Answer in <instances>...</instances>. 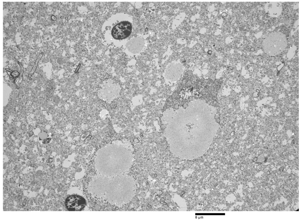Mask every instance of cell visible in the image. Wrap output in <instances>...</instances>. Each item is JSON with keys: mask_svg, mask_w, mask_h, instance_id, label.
I'll return each instance as SVG.
<instances>
[{"mask_svg": "<svg viewBox=\"0 0 302 221\" xmlns=\"http://www.w3.org/2000/svg\"><path fill=\"white\" fill-rule=\"evenodd\" d=\"M43 52H42L38 56L37 58V60L35 61V64L33 65V66L32 67L31 70V71L29 73V76L30 77H31V76L35 72L38 63L40 60H41L42 56L43 55Z\"/></svg>", "mask_w": 302, "mask_h": 221, "instance_id": "8fae6325", "label": "cell"}, {"mask_svg": "<svg viewBox=\"0 0 302 221\" xmlns=\"http://www.w3.org/2000/svg\"><path fill=\"white\" fill-rule=\"evenodd\" d=\"M121 87L119 84L112 80L105 81L99 90V97L108 103H110L119 95Z\"/></svg>", "mask_w": 302, "mask_h": 221, "instance_id": "8992f818", "label": "cell"}, {"mask_svg": "<svg viewBox=\"0 0 302 221\" xmlns=\"http://www.w3.org/2000/svg\"><path fill=\"white\" fill-rule=\"evenodd\" d=\"M133 148L125 140H117L106 144L97 151L95 166L101 175L114 177L128 171L133 161Z\"/></svg>", "mask_w": 302, "mask_h": 221, "instance_id": "3957f363", "label": "cell"}, {"mask_svg": "<svg viewBox=\"0 0 302 221\" xmlns=\"http://www.w3.org/2000/svg\"><path fill=\"white\" fill-rule=\"evenodd\" d=\"M104 30L105 35L107 34L108 39L111 41L125 39L131 34L132 29L131 23L126 20L119 21L118 19L112 18L107 21Z\"/></svg>", "mask_w": 302, "mask_h": 221, "instance_id": "277c9868", "label": "cell"}, {"mask_svg": "<svg viewBox=\"0 0 302 221\" xmlns=\"http://www.w3.org/2000/svg\"><path fill=\"white\" fill-rule=\"evenodd\" d=\"M38 136L39 140H42L47 138L49 135L47 132L44 131L40 133Z\"/></svg>", "mask_w": 302, "mask_h": 221, "instance_id": "7c38bea8", "label": "cell"}, {"mask_svg": "<svg viewBox=\"0 0 302 221\" xmlns=\"http://www.w3.org/2000/svg\"><path fill=\"white\" fill-rule=\"evenodd\" d=\"M19 75V72L16 70L12 71V72L11 73V74H9V75L10 79H11V78H12V79L13 78V77L15 78L17 77Z\"/></svg>", "mask_w": 302, "mask_h": 221, "instance_id": "4fadbf2b", "label": "cell"}, {"mask_svg": "<svg viewBox=\"0 0 302 221\" xmlns=\"http://www.w3.org/2000/svg\"><path fill=\"white\" fill-rule=\"evenodd\" d=\"M144 45L143 39L141 37H136L128 42L126 47L128 51L132 53L136 54L141 51Z\"/></svg>", "mask_w": 302, "mask_h": 221, "instance_id": "9c48e42d", "label": "cell"}, {"mask_svg": "<svg viewBox=\"0 0 302 221\" xmlns=\"http://www.w3.org/2000/svg\"><path fill=\"white\" fill-rule=\"evenodd\" d=\"M136 189L133 177L123 174L114 177L98 176L88 185L89 191L94 197H104L111 204L119 207L130 202Z\"/></svg>", "mask_w": 302, "mask_h": 221, "instance_id": "7a4b0ae2", "label": "cell"}, {"mask_svg": "<svg viewBox=\"0 0 302 221\" xmlns=\"http://www.w3.org/2000/svg\"><path fill=\"white\" fill-rule=\"evenodd\" d=\"M211 107L189 105L163 113L161 121L171 152L182 159H192L207 151L219 128Z\"/></svg>", "mask_w": 302, "mask_h": 221, "instance_id": "6da1fadb", "label": "cell"}, {"mask_svg": "<svg viewBox=\"0 0 302 221\" xmlns=\"http://www.w3.org/2000/svg\"><path fill=\"white\" fill-rule=\"evenodd\" d=\"M65 205L69 211H81L85 207L86 202L82 197L76 194L68 196L66 199Z\"/></svg>", "mask_w": 302, "mask_h": 221, "instance_id": "ba28073f", "label": "cell"}, {"mask_svg": "<svg viewBox=\"0 0 302 221\" xmlns=\"http://www.w3.org/2000/svg\"><path fill=\"white\" fill-rule=\"evenodd\" d=\"M21 67V73L19 76L15 79L14 81L15 83L17 85L18 88H19L20 84L22 83L23 80V75L24 73V68L22 64L19 63Z\"/></svg>", "mask_w": 302, "mask_h": 221, "instance_id": "30bf717a", "label": "cell"}, {"mask_svg": "<svg viewBox=\"0 0 302 221\" xmlns=\"http://www.w3.org/2000/svg\"><path fill=\"white\" fill-rule=\"evenodd\" d=\"M33 134V132L32 131H31L29 133V136L30 137V136H32V135Z\"/></svg>", "mask_w": 302, "mask_h": 221, "instance_id": "9a60e30c", "label": "cell"}, {"mask_svg": "<svg viewBox=\"0 0 302 221\" xmlns=\"http://www.w3.org/2000/svg\"><path fill=\"white\" fill-rule=\"evenodd\" d=\"M25 124H24V125H22V126H21V129H22V130H24V129H25Z\"/></svg>", "mask_w": 302, "mask_h": 221, "instance_id": "2e32d148", "label": "cell"}, {"mask_svg": "<svg viewBox=\"0 0 302 221\" xmlns=\"http://www.w3.org/2000/svg\"><path fill=\"white\" fill-rule=\"evenodd\" d=\"M51 140V138H47L42 140V143L44 144H48L50 142Z\"/></svg>", "mask_w": 302, "mask_h": 221, "instance_id": "5bb4252c", "label": "cell"}, {"mask_svg": "<svg viewBox=\"0 0 302 221\" xmlns=\"http://www.w3.org/2000/svg\"><path fill=\"white\" fill-rule=\"evenodd\" d=\"M287 45V39L285 36L279 32L271 33L263 42V47L265 52L272 56L278 55L284 51Z\"/></svg>", "mask_w": 302, "mask_h": 221, "instance_id": "5b68a950", "label": "cell"}, {"mask_svg": "<svg viewBox=\"0 0 302 221\" xmlns=\"http://www.w3.org/2000/svg\"><path fill=\"white\" fill-rule=\"evenodd\" d=\"M182 72V65L176 62H171L166 66L163 73L166 83H173L180 78Z\"/></svg>", "mask_w": 302, "mask_h": 221, "instance_id": "52a82bcc", "label": "cell"}]
</instances>
